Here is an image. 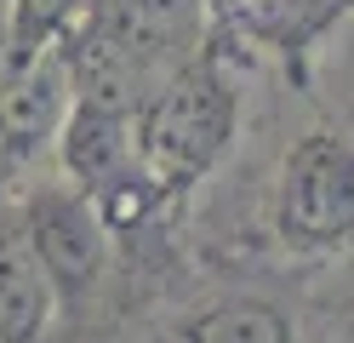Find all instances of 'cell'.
<instances>
[{"instance_id":"1","label":"cell","mask_w":354,"mask_h":343,"mask_svg":"<svg viewBox=\"0 0 354 343\" xmlns=\"http://www.w3.org/2000/svg\"><path fill=\"white\" fill-rule=\"evenodd\" d=\"M246 126V80L234 69L229 40H217L194 63H183L171 80H160L131 114L138 166L149 195L166 206H183L201 183L229 160Z\"/></svg>"},{"instance_id":"2","label":"cell","mask_w":354,"mask_h":343,"mask_svg":"<svg viewBox=\"0 0 354 343\" xmlns=\"http://www.w3.org/2000/svg\"><path fill=\"white\" fill-rule=\"evenodd\" d=\"M263 235L292 263H326L354 252V132L343 121L286 137L269 172Z\"/></svg>"},{"instance_id":"3","label":"cell","mask_w":354,"mask_h":343,"mask_svg":"<svg viewBox=\"0 0 354 343\" xmlns=\"http://www.w3.org/2000/svg\"><path fill=\"white\" fill-rule=\"evenodd\" d=\"M17 218H24V235L63 304V320H80L86 309H97L115 292L120 240L92 195H80L69 177L52 172L17 195Z\"/></svg>"},{"instance_id":"4","label":"cell","mask_w":354,"mask_h":343,"mask_svg":"<svg viewBox=\"0 0 354 343\" xmlns=\"http://www.w3.org/2000/svg\"><path fill=\"white\" fill-rule=\"evenodd\" d=\"M212 35L246 52H274L286 63H303L320 52L326 35H337L343 6L337 0H206Z\"/></svg>"},{"instance_id":"5","label":"cell","mask_w":354,"mask_h":343,"mask_svg":"<svg viewBox=\"0 0 354 343\" xmlns=\"http://www.w3.org/2000/svg\"><path fill=\"white\" fill-rule=\"evenodd\" d=\"M166 343H303V320L292 304H280L269 292L229 286L177 309Z\"/></svg>"},{"instance_id":"6","label":"cell","mask_w":354,"mask_h":343,"mask_svg":"<svg viewBox=\"0 0 354 343\" xmlns=\"http://www.w3.org/2000/svg\"><path fill=\"white\" fill-rule=\"evenodd\" d=\"M63 326V304L24 235L17 200L0 206V343H52Z\"/></svg>"},{"instance_id":"7","label":"cell","mask_w":354,"mask_h":343,"mask_svg":"<svg viewBox=\"0 0 354 343\" xmlns=\"http://www.w3.org/2000/svg\"><path fill=\"white\" fill-rule=\"evenodd\" d=\"M337 29H343V23H337ZM348 35H354V17H348ZM337 86L348 91V98H343V114H348V132H354V46H337Z\"/></svg>"},{"instance_id":"8","label":"cell","mask_w":354,"mask_h":343,"mask_svg":"<svg viewBox=\"0 0 354 343\" xmlns=\"http://www.w3.org/2000/svg\"><path fill=\"white\" fill-rule=\"evenodd\" d=\"M337 6H343V23H348L354 17V0H337Z\"/></svg>"},{"instance_id":"9","label":"cell","mask_w":354,"mask_h":343,"mask_svg":"<svg viewBox=\"0 0 354 343\" xmlns=\"http://www.w3.org/2000/svg\"><path fill=\"white\" fill-rule=\"evenodd\" d=\"M348 343H354V337H348Z\"/></svg>"}]
</instances>
